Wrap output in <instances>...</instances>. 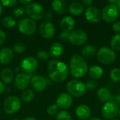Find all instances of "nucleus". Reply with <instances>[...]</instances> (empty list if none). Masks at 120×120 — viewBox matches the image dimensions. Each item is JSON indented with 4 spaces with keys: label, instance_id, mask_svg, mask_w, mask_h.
<instances>
[{
    "label": "nucleus",
    "instance_id": "1",
    "mask_svg": "<svg viewBox=\"0 0 120 120\" xmlns=\"http://www.w3.org/2000/svg\"><path fill=\"white\" fill-rule=\"evenodd\" d=\"M48 72L50 78L58 83L64 82L69 74L66 64L57 60H51L49 63Z\"/></svg>",
    "mask_w": 120,
    "mask_h": 120
},
{
    "label": "nucleus",
    "instance_id": "2",
    "mask_svg": "<svg viewBox=\"0 0 120 120\" xmlns=\"http://www.w3.org/2000/svg\"><path fill=\"white\" fill-rule=\"evenodd\" d=\"M70 70L74 77L80 78L87 73L88 65L81 56L74 55L70 60Z\"/></svg>",
    "mask_w": 120,
    "mask_h": 120
},
{
    "label": "nucleus",
    "instance_id": "3",
    "mask_svg": "<svg viewBox=\"0 0 120 120\" xmlns=\"http://www.w3.org/2000/svg\"><path fill=\"white\" fill-rule=\"evenodd\" d=\"M25 11L32 20H39L45 15V11L42 5L37 2H31L26 6Z\"/></svg>",
    "mask_w": 120,
    "mask_h": 120
},
{
    "label": "nucleus",
    "instance_id": "4",
    "mask_svg": "<svg viewBox=\"0 0 120 120\" xmlns=\"http://www.w3.org/2000/svg\"><path fill=\"white\" fill-rule=\"evenodd\" d=\"M67 90L71 96L80 97L85 94L86 89L84 82L77 79H72L68 83Z\"/></svg>",
    "mask_w": 120,
    "mask_h": 120
},
{
    "label": "nucleus",
    "instance_id": "5",
    "mask_svg": "<svg viewBox=\"0 0 120 120\" xmlns=\"http://www.w3.org/2000/svg\"><path fill=\"white\" fill-rule=\"evenodd\" d=\"M97 59L102 64L110 65L115 60L116 54L112 49L108 47H102L97 53Z\"/></svg>",
    "mask_w": 120,
    "mask_h": 120
},
{
    "label": "nucleus",
    "instance_id": "6",
    "mask_svg": "<svg viewBox=\"0 0 120 120\" xmlns=\"http://www.w3.org/2000/svg\"><path fill=\"white\" fill-rule=\"evenodd\" d=\"M119 9L116 5L107 4L102 10L101 18L106 22H113L119 17Z\"/></svg>",
    "mask_w": 120,
    "mask_h": 120
},
{
    "label": "nucleus",
    "instance_id": "7",
    "mask_svg": "<svg viewBox=\"0 0 120 120\" xmlns=\"http://www.w3.org/2000/svg\"><path fill=\"white\" fill-rule=\"evenodd\" d=\"M101 112L103 117L105 120H112L117 116L119 113V106L114 101H110L104 104Z\"/></svg>",
    "mask_w": 120,
    "mask_h": 120
},
{
    "label": "nucleus",
    "instance_id": "8",
    "mask_svg": "<svg viewBox=\"0 0 120 120\" xmlns=\"http://www.w3.org/2000/svg\"><path fill=\"white\" fill-rule=\"evenodd\" d=\"M21 106L20 100L14 96L8 97L4 103V110L8 115H13L17 112Z\"/></svg>",
    "mask_w": 120,
    "mask_h": 120
},
{
    "label": "nucleus",
    "instance_id": "9",
    "mask_svg": "<svg viewBox=\"0 0 120 120\" xmlns=\"http://www.w3.org/2000/svg\"><path fill=\"white\" fill-rule=\"evenodd\" d=\"M19 31L25 35H32L37 29V25L31 18H22L18 24Z\"/></svg>",
    "mask_w": 120,
    "mask_h": 120
},
{
    "label": "nucleus",
    "instance_id": "10",
    "mask_svg": "<svg viewBox=\"0 0 120 120\" xmlns=\"http://www.w3.org/2000/svg\"><path fill=\"white\" fill-rule=\"evenodd\" d=\"M88 39V36L86 33L80 30L72 31L70 33L69 41L71 44L75 46H82L84 44Z\"/></svg>",
    "mask_w": 120,
    "mask_h": 120
},
{
    "label": "nucleus",
    "instance_id": "11",
    "mask_svg": "<svg viewBox=\"0 0 120 120\" xmlns=\"http://www.w3.org/2000/svg\"><path fill=\"white\" fill-rule=\"evenodd\" d=\"M39 34L46 39L52 38L55 34V27L51 22L44 21L39 26Z\"/></svg>",
    "mask_w": 120,
    "mask_h": 120
},
{
    "label": "nucleus",
    "instance_id": "12",
    "mask_svg": "<svg viewBox=\"0 0 120 120\" xmlns=\"http://www.w3.org/2000/svg\"><path fill=\"white\" fill-rule=\"evenodd\" d=\"M38 67V63L37 60L32 57H27L23 59L20 63L21 69L26 73L34 72Z\"/></svg>",
    "mask_w": 120,
    "mask_h": 120
},
{
    "label": "nucleus",
    "instance_id": "13",
    "mask_svg": "<svg viewBox=\"0 0 120 120\" xmlns=\"http://www.w3.org/2000/svg\"><path fill=\"white\" fill-rule=\"evenodd\" d=\"M30 84L32 87L37 92H41L46 88L47 83L44 77L40 75H34L30 79Z\"/></svg>",
    "mask_w": 120,
    "mask_h": 120
},
{
    "label": "nucleus",
    "instance_id": "14",
    "mask_svg": "<svg viewBox=\"0 0 120 120\" xmlns=\"http://www.w3.org/2000/svg\"><path fill=\"white\" fill-rule=\"evenodd\" d=\"M30 82V77L25 73H18L14 78V84L17 89L25 90Z\"/></svg>",
    "mask_w": 120,
    "mask_h": 120
},
{
    "label": "nucleus",
    "instance_id": "15",
    "mask_svg": "<svg viewBox=\"0 0 120 120\" xmlns=\"http://www.w3.org/2000/svg\"><path fill=\"white\" fill-rule=\"evenodd\" d=\"M72 104V98L68 93L60 94L56 100V105L58 108L63 110L70 108Z\"/></svg>",
    "mask_w": 120,
    "mask_h": 120
},
{
    "label": "nucleus",
    "instance_id": "16",
    "mask_svg": "<svg viewBox=\"0 0 120 120\" xmlns=\"http://www.w3.org/2000/svg\"><path fill=\"white\" fill-rule=\"evenodd\" d=\"M85 18L89 22L96 23L101 18V13L97 8L90 6L85 11Z\"/></svg>",
    "mask_w": 120,
    "mask_h": 120
},
{
    "label": "nucleus",
    "instance_id": "17",
    "mask_svg": "<svg viewBox=\"0 0 120 120\" xmlns=\"http://www.w3.org/2000/svg\"><path fill=\"white\" fill-rule=\"evenodd\" d=\"M14 52L8 47L3 48L0 50V63L2 65H9L13 59Z\"/></svg>",
    "mask_w": 120,
    "mask_h": 120
},
{
    "label": "nucleus",
    "instance_id": "18",
    "mask_svg": "<svg viewBox=\"0 0 120 120\" xmlns=\"http://www.w3.org/2000/svg\"><path fill=\"white\" fill-rule=\"evenodd\" d=\"M60 26L63 32H70L75 28V21L72 17L67 15L62 18L60 22Z\"/></svg>",
    "mask_w": 120,
    "mask_h": 120
},
{
    "label": "nucleus",
    "instance_id": "19",
    "mask_svg": "<svg viewBox=\"0 0 120 120\" xmlns=\"http://www.w3.org/2000/svg\"><path fill=\"white\" fill-rule=\"evenodd\" d=\"M75 113L77 117L80 120H87L91 115V109L88 105L82 104L77 108Z\"/></svg>",
    "mask_w": 120,
    "mask_h": 120
},
{
    "label": "nucleus",
    "instance_id": "20",
    "mask_svg": "<svg viewBox=\"0 0 120 120\" xmlns=\"http://www.w3.org/2000/svg\"><path fill=\"white\" fill-rule=\"evenodd\" d=\"M53 10L58 14H63L68 9L67 2L64 0H54L51 2Z\"/></svg>",
    "mask_w": 120,
    "mask_h": 120
},
{
    "label": "nucleus",
    "instance_id": "21",
    "mask_svg": "<svg viewBox=\"0 0 120 120\" xmlns=\"http://www.w3.org/2000/svg\"><path fill=\"white\" fill-rule=\"evenodd\" d=\"M64 52V47L62 44L59 42H53L49 49V53L53 58L60 57Z\"/></svg>",
    "mask_w": 120,
    "mask_h": 120
},
{
    "label": "nucleus",
    "instance_id": "22",
    "mask_svg": "<svg viewBox=\"0 0 120 120\" xmlns=\"http://www.w3.org/2000/svg\"><path fill=\"white\" fill-rule=\"evenodd\" d=\"M98 94V99L103 102V103H107L108 101H112V96L109 91V89L105 88V87H101L98 90L97 92Z\"/></svg>",
    "mask_w": 120,
    "mask_h": 120
},
{
    "label": "nucleus",
    "instance_id": "23",
    "mask_svg": "<svg viewBox=\"0 0 120 120\" xmlns=\"http://www.w3.org/2000/svg\"><path fill=\"white\" fill-rule=\"evenodd\" d=\"M69 12L73 15H79L84 11V6L78 1L72 2L68 7Z\"/></svg>",
    "mask_w": 120,
    "mask_h": 120
},
{
    "label": "nucleus",
    "instance_id": "24",
    "mask_svg": "<svg viewBox=\"0 0 120 120\" xmlns=\"http://www.w3.org/2000/svg\"><path fill=\"white\" fill-rule=\"evenodd\" d=\"M90 77L93 79H99L103 75V70L101 67L98 65H93L90 68L89 70Z\"/></svg>",
    "mask_w": 120,
    "mask_h": 120
},
{
    "label": "nucleus",
    "instance_id": "25",
    "mask_svg": "<svg viewBox=\"0 0 120 120\" xmlns=\"http://www.w3.org/2000/svg\"><path fill=\"white\" fill-rule=\"evenodd\" d=\"M1 78L4 84H10L13 80V73L9 68H4L1 72Z\"/></svg>",
    "mask_w": 120,
    "mask_h": 120
},
{
    "label": "nucleus",
    "instance_id": "26",
    "mask_svg": "<svg viewBox=\"0 0 120 120\" xmlns=\"http://www.w3.org/2000/svg\"><path fill=\"white\" fill-rule=\"evenodd\" d=\"M96 49L95 46L92 45H87L84 46L82 51V54L84 58H91L94 57V56L96 54Z\"/></svg>",
    "mask_w": 120,
    "mask_h": 120
},
{
    "label": "nucleus",
    "instance_id": "27",
    "mask_svg": "<svg viewBox=\"0 0 120 120\" xmlns=\"http://www.w3.org/2000/svg\"><path fill=\"white\" fill-rule=\"evenodd\" d=\"M34 98V93L31 89H25L21 94V100L23 103H30Z\"/></svg>",
    "mask_w": 120,
    "mask_h": 120
},
{
    "label": "nucleus",
    "instance_id": "28",
    "mask_svg": "<svg viewBox=\"0 0 120 120\" xmlns=\"http://www.w3.org/2000/svg\"><path fill=\"white\" fill-rule=\"evenodd\" d=\"M110 46L112 49L115 51H120V34H115L110 41Z\"/></svg>",
    "mask_w": 120,
    "mask_h": 120
},
{
    "label": "nucleus",
    "instance_id": "29",
    "mask_svg": "<svg viewBox=\"0 0 120 120\" xmlns=\"http://www.w3.org/2000/svg\"><path fill=\"white\" fill-rule=\"evenodd\" d=\"M2 25L6 28H11L15 25V20L11 16H6L2 19Z\"/></svg>",
    "mask_w": 120,
    "mask_h": 120
},
{
    "label": "nucleus",
    "instance_id": "30",
    "mask_svg": "<svg viewBox=\"0 0 120 120\" xmlns=\"http://www.w3.org/2000/svg\"><path fill=\"white\" fill-rule=\"evenodd\" d=\"M110 79L111 80L117 83L120 82V69L119 68H114L110 72Z\"/></svg>",
    "mask_w": 120,
    "mask_h": 120
},
{
    "label": "nucleus",
    "instance_id": "31",
    "mask_svg": "<svg viewBox=\"0 0 120 120\" xmlns=\"http://www.w3.org/2000/svg\"><path fill=\"white\" fill-rule=\"evenodd\" d=\"M56 120H72L69 112L65 110H61L58 112L56 115Z\"/></svg>",
    "mask_w": 120,
    "mask_h": 120
},
{
    "label": "nucleus",
    "instance_id": "32",
    "mask_svg": "<svg viewBox=\"0 0 120 120\" xmlns=\"http://www.w3.org/2000/svg\"><path fill=\"white\" fill-rule=\"evenodd\" d=\"M85 86H86V89H87L90 91H94L97 88L98 83L95 79H89L86 81V82L85 84Z\"/></svg>",
    "mask_w": 120,
    "mask_h": 120
},
{
    "label": "nucleus",
    "instance_id": "33",
    "mask_svg": "<svg viewBox=\"0 0 120 120\" xmlns=\"http://www.w3.org/2000/svg\"><path fill=\"white\" fill-rule=\"evenodd\" d=\"M25 50V46L24 45V44L21 43V42H18L16 44H15V45L13 46V52L20 54L22 53Z\"/></svg>",
    "mask_w": 120,
    "mask_h": 120
},
{
    "label": "nucleus",
    "instance_id": "34",
    "mask_svg": "<svg viewBox=\"0 0 120 120\" xmlns=\"http://www.w3.org/2000/svg\"><path fill=\"white\" fill-rule=\"evenodd\" d=\"M25 13V10L22 7H17L13 11V15L15 18H21Z\"/></svg>",
    "mask_w": 120,
    "mask_h": 120
},
{
    "label": "nucleus",
    "instance_id": "35",
    "mask_svg": "<svg viewBox=\"0 0 120 120\" xmlns=\"http://www.w3.org/2000/svg\"><path fill=\"white\" fill-rule=\"evenodd\" d=\"M58 107L55 104L49 105L47 108V113L49 115H51V116L55 115L58 114Z\"/></svg>",
    "mask_w": 120,
    "mask_h": 120
},
{
    "label": "nucleus",
    "instance_id": "36",
    "mask_svg": "<svg viewBox=\"0 0 120 120\" xmlns=\"http://www.w3.org/2000/svg\"><path fill=\"white\" fill-rule=\"evenodd\" d=\"M37 58L40 60L42 61H46L49 58V54L44 51H40L37 53Z\"/></svg>",
    "mask_w": 120,
    "mask_h": 120
},
{
    "label": "nucleus",
    "instance_id": "37",
    "mask_svg": "<svg viewBox=\"0 0 120 120\" xmlns=\"http://www.w3.org/2000/svg\"><path fill=\"white\" fill-rule=\"evenodd\" d=\"M1 4L6 6V7H13L17 4V1L16 0H1L0 1Z\"/></svg>",
    "mask_w": 120,
    "mask_h": 120
},
{
    "label": "nucleus",
    "instance_id": "38",
    "mask_svg": "<svg viewBox=\"0 0 120 120\" xmlns=\"http://www.w3.org/2000/svg\"><path fill=\"white\" fill-rule=\"evenodd\" d=\"M113 31L116 33H120V21H117L114 22L112 25Z\"/></svg>",
    "mask_w": 120,
    "mask_h": 120
},
{
    "label": "nucleus",
    "instance_id": "39",
    "mask_svg": "<svg viewBox=\"0 0 120 120\" xmlns=\"http://www.w3.org/2000/svg\"><path fill=\"white\" fill-rule=\"evenodd\" d=\"M6 35L5 34V32L0 30V46H1L6 41Z\"/></svg>",
    "mask_w": 120,
    "mask_h": 120
},
{
    "label": "nucleus",
    "instance_id": "40",
    "mask_svg": "<svg viewBox=\"0 0 120 120\" xmlns=\"http://www.w3.org/2000/svg\"><path fill=\"white\" fill-rule=\"evenodd\" d=\"M60 38L64 40V41H66L68 39H69V37H70V32H62L60 33Z\"/></svg>",
    "mask_w": 120,
    "mask_h": 120
},
{
    "label": "nucleus",
    "instance_id": "41",
    "mask_svg": "<svg viewBox=\"0 0 120 120\" xmlns=\"http://www.w3.org/2000/svg\"><path fill=\"white\" fill-rule=\"evenodd\" d=\"M53 13L51 11H49L45 14V18H46V19L47 20L48 22H51V20L53 19Z\"/></svg>",
    "mask_w": 120,
    "mask_h": 120
},
{
    "label": "nucleus",
    "instance_id": "42",
    "mask_svg": "<svg viewBox=\"0 0 120 120\" xmlns=\"http://www.w3.org/2000/svg\"><path fill=\"white\" fill-rule=\"evenodd\" d=\"M93 4V1L92 0H84L82 1V4L83 6H89L90 7V6Z\"/></svg>",
    "mask_w": 120,
    "mask_h": 120
},
{
    "label": "nucleus",
    "instance_id": "43",
    "mask_svg": "<svg viewBox=\"0 0 120 120\" xmlns=\"http://www.w3.org/2000/svg\"><path fill=\"white\" fill-rule=\"evenodd\" d=\"M5 89H6L5 84H4L3 82L0 81V94H1L5 91Z\"/></svg>",
    "mask_w": 120,
    "mask_h": 120
},
{
    "label": "nucleus",
    "instance_id": "44",
    "mask_svg": "<svg viewBox=\"0 0 120 120\" xmlns=\"http://www.w3.org/2000/svg\"><path fill=\"white\" fill-rule=\"evenodd\" d=\"M115 102L118 105V106L120 105V94H117V95H116V96L115 97Z\"/></svg>",
    "mask_w": 120,
    "mask_h": 120
},
{
    "label": "nucleus",
    "instance_id": "45",
    "mask_svg": "<svg viewBox=\"0 0 120 120\" xmlns=\"http://www.w3.org/2000/svg\"><path fill=\"white\" fill-rule=\"evenodd\" d=\"M20 2L21 3V4H24V5H25V6H27V5H28L30 3H31L32 1H30V0H28V1H24V0H20Z\"/></svg>",
    "mask_w": 120,
    "mask_h": 120
},
{
    "label": "nucleus",
    "instance_id": "46",
    "mask_svg": "<svg viewBox=\"0 0 120 120\" xmlns=\"http://www.w3.org/2000/svg\"><path fill=\"white\" fill-rule=\"evenodd\" d=\"M108 2V4H109L117 5V2H118V1H117V0H109Z\"/></svg>",
    "mask_w": 120,
    "mask_h": 120
},
{
    "label": "nucleus",
    "instance_id": "47",
    "mask_svg": "<svg viewBox=\"0 0 120 120\" xmlns=\"http://www.w3.org/2000/svg\"><path fill=\"white\" fill-rule=\"evenodd\" d=\"M24 120H37L36 119H34V117H26Z\"/></svg>",
    "mask_w": 120,
    "mask_h": 120
},
{
    "label": "nucleus",
    "instance_id": "48",
    "mask_svg": "<svg viewBox=\"0 0 120 120\" xmlns=\"http://www.w3.org/2000/svg\"><path fill=\"white\" fill-rule=\"evenodd\" d=\"M117 8H118L119 11H120V1H118V2H117Z\"/></svg>",
    "mask_w": 120,
    "mask_h": 120
},
{
    "label": "nucleus",
    "instance_id": "49",
    "mask_svg": "<svg viewBox=\"0 0 120 120\" xmlns=\"http://www.w3.org/2000/svg\"><path fill=\"white\" fill-rule=\"evenodd\" d=\"M1 12H2V6H1V4L0 3V15H1Z\"/></svg>",
    "mask_w": 120,
    "mask_h": 120
},
{
    "label": "nucleus",
    "instance_id": "50",
    "mask_svg": "<svg viewBox=\"0 0 120 120\" xmlns=\"http://www.w3.org/2000/svg\"><path fill=\"white\" fill-rule=\"evenodd\" d=\"M90 120H101V119H99V118L95 117V118H92V119H91Z\"/></svg>",
    "mask_w": 120,
    "mask_h": 120
},
{
    "label": "nucleus",
    "instance_id": "51",
    "mask_svg": "<svg viewBox=\"0 0 120 120\" xmlns=\"http://www.w3.org/2000/svg\"><path fill=\"white\" fill-rule=\"evenodd\" d=\"M118 114H119V116H120V110H119V113H118Z\"/></svg>",
    "mask_w": 120,
    "mask_h": 120
},
{
    "label": "nucleus",
    "instance_id": "52",
    "mask_svg": "<svg viewBox=\"0 0 120 120\" xmlns=\"http://www.w3.org/2000/svg\"><path fill=\"white\" fill-rule=\"evenodd\" d=\"M17 120V119H14V120Z\"/></svg>",
    "mask_w": 120,
    "mask_h": 120
},
{
    "label": "nucleus",
    "instance_id": "53",
    "mask_svg": "<svg viewBox=\"0 0 120 120\" xmlns=\"http://www.w3.org/2000/svg\"></svg>",
    "mask_w": 120,
    "mask_h": 120
},
{
    "label": "nucleus",
    "instance_id": "54",
    "mask_svg": "<svg viewBox=\"0 0 120 120\" xmlns=\"http://www.w3.org/2000/svg\"></svg>",
    "mask_w": 120,
    "mask_h": 120
}]
</instances>
